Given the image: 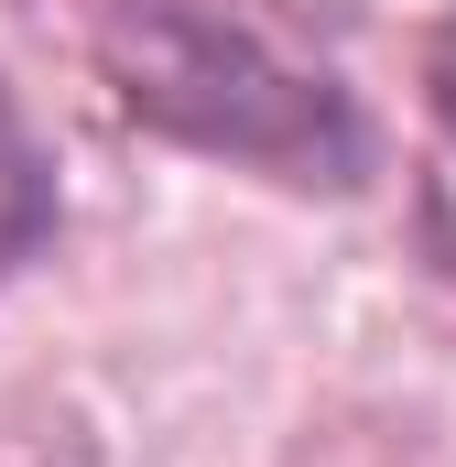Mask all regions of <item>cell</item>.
<instances>
[{
	"label": "cell",
	"instance_id": "cell-1",
	"mask_svg": "<svg viewBox=\"0 0 456 467\" xmlns=\"http://www.w3.org/2000/svg\"><path fill=\"white\" fill-rule=\"evenodd\" d=\"M98 77L152 141L294 196H358L380 130L337 66H305L228 0H98Z\"/></svg>",
	"mask_w": 456,
	"mask_h": 467
},
{
	"label": "cell",
	"instance_id": "cell-2",
	"mask_svg": "<svg viewBox=\"0 0 456 467\" xmlns=\"http://www.w3.org/2000/svg\"><path fill=\"white\" fill-rule=\"evenodd\" d=\"M66 229V174H55V141L33 130L22 88L0 77V283H22Z\"/></svg>",
	"mask_w": 456,
	"mask_h": 467
},
{
	"label": "cell",
	"instance_id": "cell-3",
	"mask_svg": "<svg viewBox=\"0 0 456 467\" xmlns=\"http://www.w3.org/2000/svg\"><path fill=\"white\" fill-rule=\"evenodd\" d=\"M435 109H446V130H456V22L435 33Z\"/></svg>",
	"mask_w": 456,
	"mask_h": 467
}]
</instances>
